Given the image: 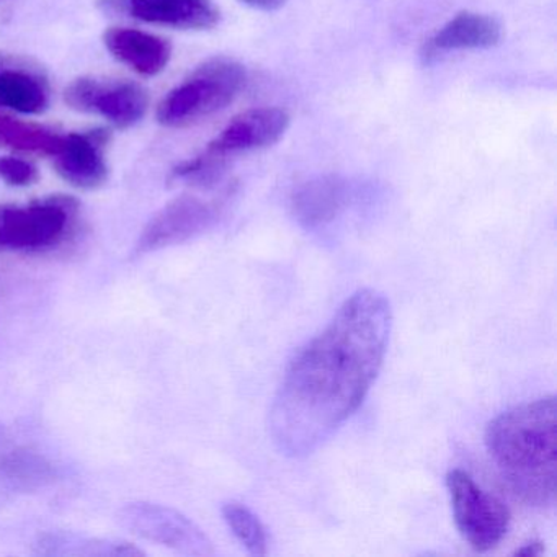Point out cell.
<instances>
[{
  "mask_svg": "<svg viewBox=\"0 0 557 557\" xmlns=\"http://www.w3.org/2000/svg\"><path fill=\"white\" fill-rule=\"evenodd\" d=\"M351 201L354 188L348 181L338 175H319L295 188L289 208L299 226L319 233L341 220Z\"/></svg>",
  "mask_w": 557,
  "mask_h": 557,
  "instance_id": "7c38bea8",
  "label": "cell"
},
{
  "mask_svg": "<svg viewBox=\"0 0 557 557\" xmlns=\"http://www.w3.org/2000/svg\"><path fill=\"white\" fill-rule=\"evenodd\" d=\"M38 169L32 162L12 156H0V181L11 187H30L37 184Z\"/></svg>",
  "mask_w": 557,
  "mask_h": 557,
  "instance_id": "ffe728a7",
  "label": "cell"
},
{
  "mask_svg": "<svg viewBox=\"0 0 557 557\" xmlns=\"http://www.w3.org/2000/svg\"><path fill=\"white\" fill-rule=\"evenodd\" d=\"M391 329L389 299L363 288L302 345L270 409V436L283 456L312 455L360 409L383 368Z\"/></svg>",
  "mask_w": 557,
  "mask_h": 557,
  "instance_id": "6da1fadb",
  "label": "cell"
},
{
  "mask_svg": "<svg viewBox=\"0 0 557 557\" xmlns=\"http://www.w3.org/2000/svg\"><path fill=\"white\" fill-rule=\"evenodd\" d=\"M247 8L256 9L262 12H276L288 4V0H240Z\"/></svg>",
  "mask_w": 557,
  "mask_h": 557,
  "instance_id": "44dd1931",
  "label": "cell"
},
{
  "mask_svg": "<svg viewBox=\"0 0 557 557\" xmlns=\"http://www.w3.org/2000/svg\"><path fill=\"white\" fill-rule=\"evenodd\" d=\"M453 517L461 536L479 553L494 549L510 530L507 505L488 494L468 472L451 469L446 475Z\"/></svg>",
  "mask_w": 557,
  "mask_h": 557,
  "instance_id": "5b68a950",
  "label": "cell"
},
{
  "mask_svg": "<svg viewBox=\"0 0 557 557\" xmlns=\"http://www.w3.org/2000/svg\"><path fill=\"white\" fill-rule=\"evenodd\" d=\"M79 201L54 195L27 205H0V253L47 252L73 233Z\"/></svg>",
  "mask_w": 557,
  "mask_h": 557,
  "instance_id": "277c9868",
  "label": "cell"
},
{
  "mask_svg": "<svg viewBox=\"0 0 557 557\" xmlns=\"http://www.w3.org/2000/svg\"><path fill=\"white\" fill-rule=\"evenodd\" d=\"M103 45L116 61L145 77L161 74L172 58V45L165 38L136 28H109Z\"/></svg>",
  "mask_w": 557,
  "mask_h": 557,
  "instance_id": "5bb4252c",
  "label": "cell"
},
{
  "mask_svg": "<svg viewBox=\"0 0 557 557\" xmlns=\"http://www.w3.org/2000/svg\"><path fill=\"white\" fill-rule=\"evenodd\" d=\"M223 210L224 198L203 200L195 195L174 198L148 221L133 256H148L201 236L220 221Z\"/></svg>",
  "mask_w": 557,
  "mask_h": 557,
  "instance_id": "8992f818",
  "label": "cell"
},
{
  "mask_svg": "<svg viewBox=\"0 0 557 557\" xmlns=\"http://www.w3.org/2000/svg\"><path fill=\"white\" fill-rule=\"evenodd\" d=\"M120 523L143 540L162 544L188 556H213L207 534L174 508L152 502H132L119 513Z\"/></svg>",
  "mask_w": 557,
  "mask_h": 557,
  "instance_id": "52a82bcc",
  "label": "cell"
},
{
  "mask_svg": "<svg viewBox=\"0 0 557 557\" xmlns=\"http://www.w3.org/2000/svg\"><path fill=\"white\" fill-rule=\"evenodd\" d=\"M48 103L47 81L30 63L0 71V109L40 115L48 109Z\"/></svg>",
  "mask_w": 557,
  "mask_h": 557,
  "instance_id": "2e32d148",
  "label": "cell"
},
{
  "mask_svg": "<svg viewBox=\"0 0 557 557\" xmlns=\"http://www.w3.org/2000/svg\"><path fill=\"white\" fill-rule=\"evenodd\" d=\"M53 462L27 446H17L0 455V485L11 492L34 494L57 481Z\"/></svg>",
  "mask_w": 557,
  "mask_h": 557,
  "instance_id": "9a60e30c",
  "label": "cell"
},
{
  "mask_svg": "<svg viewBox=\"0 0 557 557\" xmlns=\"http://www.w3.org/2000/svg\"><path fill=\"white\" fill-rule=\"evenodd\" d=\"M106 14L175 30H211L220 24L214 0H97Z\"/></svg>",
  "mask_w": 557,
  "mask_h": 557,
  "instance_id": "9c48e42d",
  "label": "cell"
},
{
  "mask_svg": "<svg viewBox=\"0 0 557 557\" xmlns=\"http://www.w3.org/2000/svg\"><path fill=\"white\" fill-rule=\"evenodd\" d=\"M289 123L292 119L288 113L276 107L247 110L231 120L230 125L208 145L205 152L227 164L233 156L276 145L288 132Z\"/></svg>",
  "mask_w": 557,
  "mask_h": 557,
  "instance_id": "30bf717a",
  "label": "cell"
},
{
  "mask_svg": "<svg viewBox=\"0 0 557 557\" xmlns=\"http://www.w3.org/2000/svg\"><path fill=\"white\" fill-rule=\"evenodd\" d=\"M38 553L47 556H145L138 547L120 541L87 540L76 534L48 533L38 541Z\"/></svg>",
  "mask_w": 557,
  "mask_h": 557,
  "instance_id": "ac0fdd59",
  "label": "cell"
},
{
  "mask_svg": "<svg viewBox=\"0 0 557 557\" xmlns=\"http://www.w3.org/2000/svg\"><path fill=\"white\" fill-rule=\"evenodd\" d=\"M485 448L510 491L531 507L556 502V396L498 413L485 429Z\"/></svg>",
  "mask_w": 557,
  "mask_h": 557,
  "instance_id": "7a4b0ae2",
  "label": "cell"
},
{
  "mask_svg": "<svg viewBox=\"0 0 557 557\" xmlns=\"http://www.w3.org/2000/svg\"><path fill=\"white\" fill-rule=\"evenodd\" d=\"M64 102L83 113H96L115 128L128 129L148 112L146 90L129 81H99L79 77L64 90Z\"/></svg>",
  "mask_w": 557,
  "mask_h": 557,
  "instance_id": "ba28073f",
  "label": "cell"
},
{
  "mask_svg": "<svg viewBox=\"0 0 557 557\" xmlns=\"http://www.w3.org/2000/svg\"><path fill=\"white\" fill-rule=\"evenodd\" d=\"M64 136L48 126L0 116V148L53 159L64 145Z\"/></svg>",
  "mask_w": 557,
  "mask_h": 557,
  "instance_id": "e0dca14e",
  "label": "cell"
},
{
  "mask_svg": "<svg viewBox=\"0 0 557 557\" xmlns=\"http://www.w3.org/2000/svg\"><path fill=\"white\" fill-rule=\"evenodd\" d=\"M223 517L227 527L252 556H265L269 546L265 528L250 508L239 502H227L223 505Z\"/></svg>",
  "mask_w": 557,
  "mask_h": 557,
  "instance_id": "d6986e66",
  "label": "cell"
},
{
  "mask_svg": "<svg viewBox=\"0 0 557 557\" xmlns=\"http://www.w3.org/2000/svg\"><path fill=\"white\" fill-rule=\"evenodd\" d=\"M500 40L502 25L494 17L479 12H459L423 45L422 58L430 61L451 51L488 50Z\"/></svg>",
  "mask_w": 557,
  "mask_h": 557,
  "instance_id": "4fadbf2b",
  "label": "cell"
},
{
  "mask_svg": "<svg viewBox=\"0 0 557 557\" xmlns=\"http://www.w3.org/2000/svg\"><path fill=\"white\" fill-rule=\"evenodd\" d=\"M541 553H543V546H541V543H528L524 544L523 547H520V549L515 550V554L517 556H527V557H534V556H541Z\"/></svg>",
  "mask_w": 557,
  "mask_h": 557,
  "instance_id": "603a6c76",
  "label": "cell"
},
{
  "mask_svg": "<svg viewBox=\"0 0 557 557\" xmlns=\"http://www.w3.org/2000/svg\"><path fill=\"white\" fill-rule=\"evenodd\" d=\"M247 84L246 67L226 57L201 63L158 107V122L168 128H187L231 106Z\"/></svg>",
  "mask_w": 557,
  "mask_h": 557,
  "instance_id": "3957f363",
  "label": "cell"
},
{
  "mask_svg": "<svg viewBox=\"0 0 557 557\" xmlns=\"http://www.w3.org/2000/svg\"><path fill=\"white\" fill-rule=\"evenodd\" d=\"M110 139L112 135L103 128L64 136L63 148L53 158L54 171L71 187L97 190L109 181L107 148Z\"/></svg>",
  "mask_w": 557,
  "mask_h": 557,
  "instance_id": "8fae6325",
  "label": "cell"
},
{
  "mask_svg": "<svg viewBox=\"0 0 557 557\" xmlns=\"http://www.w3.org/2000/svg\"><path fill=\"white\" fill-rule=\"evenodd\" d=\"M25 63L27 61L22 60V58L12 57V54L0 51V71L11 70V67L21 66V64Z\"/></svg>",
  "mask_w": 557,
  "mask_h": 557,
  "instance_id": "7402d4cb",
  "label": "cell"
}]
</instances>
